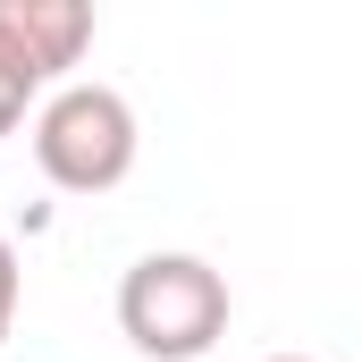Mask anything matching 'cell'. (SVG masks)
Segmentation results:
<instances>
[{"mask_svg": "<svg viewBox=\"0 0 362 362\" xmlns=\"http://www.w3.org/2000/svg\"><path fill=\"white\" fill-rule=\"evenodd\" d=\"M25 101H34V85L0 59V135H17V118H25Z\"/></svg>", "mask_w": 362, "mask_h": 362, "instance_id": "5b68a950", "label": "cell"}, {"mask_svg": "<svg viewBox=\"0 0 362 362\" xmlns=\"http://www.w3.org/2000/svg\"><path fill=\"white\" fill-rule=\"evenodd\" d=\"M270 362H312V354H270Z\"/></svg>", "mask_w": 362, "mask_h": 362, "instance_id": "8992f818", "label": "cell"}, {"mask_svg": "<svg viewBox=\"0 0 362 362\" xmlns=\"http://www.w3.org/2000/svg\"><path fill=\"white\" fill-rule=\"evenodd\" d=\"M17 303H25V270H17V245L0 236V346H8V329H17Z\"/></svg>", "mask_w": 362, "mask_h": 362, "instance_id": "277c9868", "label": "cell"}, {"mask_svg": "<svg viewBox=\"0 0 362 362\" xmlns=\"http://www.w3.org/2000/svg\"><path fill=\"white\" fill-rule=\"evenodd\" d=\"M228 312H236L228 278L202 253H144L118 278V329H127L135 354H152V362H202L228 337Z\"/></svg>", "mask_w": 362, "mask_h": 362, "instance_id": "6da1fadb", "label": "cell"}, {"mask_svg": "<svg viewBox=\"0 0 362 362\" xmlns=\"http://www.w3.org/2000/svg\"><path fill=\"white\" fill-rule=\"evenodd\" d=\"M144 152V127H135V101L118 85H59L34 110V160L59 194H110L127 185Z\"/></svg>", "mask_w": 362, "mask_h": 362, "instance_id": "7a4b0ae2", "label": "cell"}, {"mask_svg": "<svg viewBox=\"0 0 362 362\" xmlns=\"http://www.w3.org/2000/svg\"><path fill=\"white\" fill-rule=\"evenodd\" d=\"M93 42V8L85 0H0V59L42 93L51 76H68Z\"/></svg>", "mask_w": 362, "mask_h": 362, "instance_id": "3957f363", "label": "cell"}]
</instances>
